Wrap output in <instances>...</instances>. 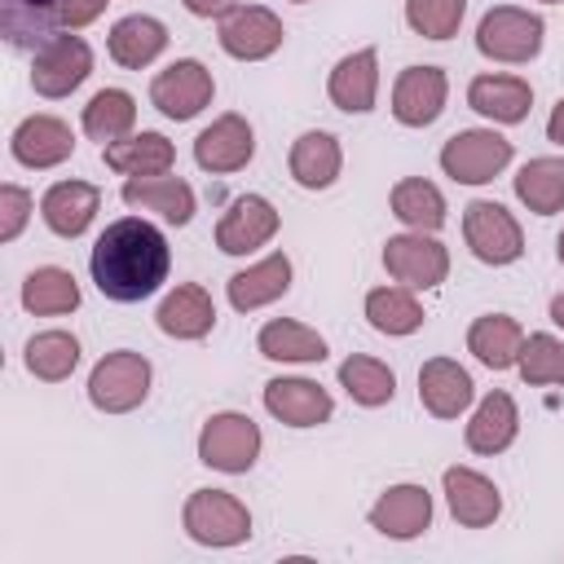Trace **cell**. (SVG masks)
Segmentation results:
<instances>
[{"mask_svg":"<svg viewBox=\"0 0 564 564\" xmlns=\"http://www.w3.org/2000/svg\"><path fill=\"white\" fill-rule=\"evenodd\" d=\"M88 269H93V282L106 300L137 304L167 282L172 247H167L159 225H150L141 216H123V220H110L101 229V238L93 242Z\"/></svg>","mask_w":564,"mask_h":564,"instance_id":"obj_1","label":"cell"},{"mask_svg":"<svg viewBox=\"0 0 564 564\" xmlns=\"http://www.w3.org/2000/svg\"><path fill=\"white\" fill-rule=\"evenodd\" d=\"M542 40H546V22L520 4H494L480 26H476V48L480 57L489 62H502V66H524L542 53Z\"/></svg>","mask_w":564,"mask_h":564,"instance_id":"obj_2","label":"cell"},{"mask_svg":"<svg viewBox=\"0 0 564 564\" xmlns=\"http://www.w3.org/2000/svg\"><path fill=\"white\" fill-rule=\"evenodd\" d=\"M181 524L198 546H238L251 538V511L229 489H194L181 507Z\"/></svg>","mask_w":564,"mask_h":564,"instance_id":"obj_3","label":"cell"},{"mask_svg":"<svg viewBox=\"0 0 564 564\" xmlns=\"http://www.w3.org/2000/svg\"><path fill=\"white\" fill-rule=\"evenodd\" d=\"M260 445H264V436H260L251 414L220 410L198 432V463L212 467V471H225V476H242V471L256 467Z\"/></svg>","mask_w":564,"mask_h":564,"instance_id":"obj_4","label":"cell"},{"mask_svg":"<svg viewBox=\"0 0 564 564\" xmlns=\"http://www.w3.org/2000/svg\"><path fill=\"white\" fill-rule=\"evenodd\" d=\"M150 361L132 348H115L106 352L93 375H88V401L101 410V414H128L137 410L145 397H150Z\"/></svg>","mask_w":564,"mask_h":564,"instance_id":"obj_5","label":"cell"},{"mask_svg":"<svg viewBox=\"0 0 564 564\" xmlns=\"http://www.w3.org/2000/svg\"><path fill=\"white\" fill-rule=\"evenodd\" d=\"M463 238H467L471 256L480 264H494V269L498 264H516L524 256V229H520V220L502 203H494V198H471L463 207Z\"/></svg>","mask_w":564,"mask_h":564,"instance_id":"obj_6","label":"cell"},{"mask_svg":"<svg viewBox=\"0 0 564 564\" xmlns=\"http://www.w3.org/2000/svg\"><path fill=\"white\" fill-rule=\"evenodd\" d=\"M93 75V48L84 35L66 31V35H48L35 57H31V88L48 101L57 97H70L84 79Z\"/></svg>","mask_w":564,"mask_h":564,"instance_id":"obj_7","label":"cell"},{"mask_svg":"<svg viewBox=\"0 0 564 564\" xmlns=\"http://www.w3.org/2000/svg\"><path fill=\"white\" fill-rule=\"evenodd\" d=\"M511 163V141L494 128H463L441 145V172L458 185H485Z\"/></svg>","mask_w":564,"mask_h":564,"instance_id":"obj_8","label":"cell"},{"mask_svg":"<svg viewBox=\"0 0 564 564\" xmlns=\"http://www.w3.org/2000/svg\"><path fill=\"white\" fill-rule=\"evenodd\" d=\"M212 97H216V79L198 57H176L172 66H163L150 79V106L176 123L203 115L212 106Z\"/></svg>","mask_w":564,"mask_h":564,"instance_id":"obj_9","label":"cell"},{"mask_svg":"<svg viewBox=\"0 0 564 564\" xmlns=\"http://www.w3.org/2000/svg\"><path fill=\"white\" fill-rule=\"evenodd\" d=\"M383 269L392 282H401L410 291H432L449 278V251L432 234L410 229V234H397L383 242Z\"/></svg>","mask_w":564,"mask_h":564,"instance_id":"obj_10","label":"cell"},{"mask_svg":"<svg viewBox=\"0 0 564 564\" xmlns=\"http://www.w3.org/2000/svg\"><path fill=\"white\" fill-rule=\"evenodd\" d=\"M220 48L238 62H264L282 48L286 40V26L273 9L264 4H234L225 18H220V31H216Z\"/></svg>","mask_w":564,"mask_h":564,"instance_id":"obj_11","label":"cell"},{"mask_svg":"<svg viewBox=\"0 0 564 564\" xmlns=\"http://www.w3.org/2000/svg\"><path fill=\"white\" fill-rule=\"evenodd\" d=\"M278 225H282V216L264 194H238L225 207V216L216 220V247L225 256H251L264 242H273Z\"/></svg>","mask_w":564,"mask_h":564,"instance_id":"obj_12","label":"cell"},{"mask_svg":"<svg viewBox=\"0 0 564 564\" xmlns=\"http://www.w3.org/2000/svg\"><path fill=\"white\" fill-rule=\"evenodd\" d=\"M256 154V132L242 115H216L198 137H194V163L212 176H225V172H238L247 167Z\"/></svg>","mask_w":564,"mask_h":564,"instance_id":"obj_13","label":"cell"},{"mask_svg":"<svg viewBox=\"0 0 564 564\" xmlns=\"http://www.w3.org/2000/svg\"><path fill=\"white\" fill-rule=\"evenodd\" d=\"M449 97V79L441 66H405L392 84V115L405 128H427L441 119Z\"/></svg>","mask_w":564,"mask_h":564,"instance_id":"obj_14","label":"cell"},{"mask_svg":"<svg viewBox=\"0 0 564 564\" xmlns=\"http://www.w3.org/2000/svg\"><path fill=\"white\" fill-rule=\"evenodd\" d=\"M9 150H13V159H18L22 167L44 172V167H57V163H66V159L75 154V132H70V123L57 119V115H26V119L13 128Z\"/></svg>","mask_w":564,"mask_h":564,"instance_id":"obj_15","label":"cell"},{"mask_svg":"<svg viewBox=\"0 0 564 564\" xmlns=\"http://www.w3.org/2000/svg\"><path fill=\"white\" fill-rule=\"evenodd\" d=\"M445 485V502H449V516L463 524V529H489L498 516H502V494L489 476H480L476 467H445L441 476Z\"/></svg>","mask_w":564,"mask_h":564,"instance_id":"obj_16","label":"cell"},{"mask_svg":"<svg viewBox=\"0 0 564 564\" xmlns=\"http://www.w3.org/2000/svg\"><path fill=\"white\" fill-rule=\"evenodd\" d=\"M427 524H432V494L423 485H392L370 507V529L392 542H410Z\"/></svg>","mask_w":564,"mask_h":564,"instance_id":"obj_17","label":"cell"},{"mask_svg":"<svg viewBox=\"0 0 564 564\" xmlns=\"http://www.w3.org/2000/svg\"><path fill=\"white\" fill-rule=\"evenodd\" d=\"M326 97L344 115L375 110V97H379V53L375 48H357V53L339 57L330 66V75H326Z\"/></svg>","mask_w":564,"mask_h":564,"instance_id":"obj_18","label":"cell"},{"mask_svg":"<svg viewBox=\"0 0 564 564\" xmlns=\"http://www.w3.org/2000/svg\"><path fill=\"white\" fill-rule=\"evenodd\" d=\"M264 410L286 427H317L335 414V401L313 379H269L264 383Z\"/></svg>","mask_w":564,"mask_h":564,"instance_id":"obj_19","label":"cell"},{"mask_svg":"<svg viewBox=\"0 0 564 564\" xmlns=\"http://www.w3.org/2000/svg\"><path fill=\"white\" fill-rule=\"evenodd\" d=\"M467 106L476 115H485L489 123H524L533 110V88L520 75L489 70V75H476L467 84Z\"/></svg>","mask_w":564,"mask_h":564,"instance_id":"obj_20","label":"cell"},{"mask_svg":"<svg viewBox=\"0 0 564 564\" xmlns=\"http://www.w3.org/2000/svg\"><path fill=\"white\" fill-rule=\"evenodd\" d=\"M97 212H101V189L93 181H75V176L48 185L40 198V216L57 238H79Z\"/></svg>","mask_w":564,"mask_h":564,"instance_id":"obj_21","label":"cell"},{"mask_svg":"<svg viewBox=\"0 0 564 564\" xmlns=\"http://www.w3.org/2000/svg\"><path fill=\"white\" fill-rule=\"evenodd\" d=\"M476 397L471 375L454 357H432L419 366V401L432 419H458Z\"/></svg>","mask_w":564,"mask_h":564,"instance_id":"obj_22","label":"cell"},{"mask_svg":"<svg viewBox=\"0 0 564 564\" xmlns=\"http://www.w3.org/2000/svg\"><path fill=\"white\" fill-rule=\"evenodd\" d=\"M123 203L163 216L167 225H189L194 220V189L189 181L172 176V172H154V176H128L123 181Z\"/></svg>","mask_w":564,"mask_h":564,"instance_id":"obj_23","label":"cell"},{"mask_svg":"<svg viewBox=\"0 0 564 564\" xmlns=\"http://www.w3.org/2000/svg\"><path fill=\"white\" fill-rule=\"evenodd\" d=\"M154 326L167 339H203L216 326V304L207 295V286L198 282H181L163 295V304L154 308Z\"/></svg>","mask_w":564,"mask_h":564,"instance_id":"obj_24","label":"cell"},{"mask_svg":"<svg viewBox=\"0 0 564 564\" xmlns=\"http://www.w3.org/2000/svg\"><path fill=\"white\" fill-rule=\"evenodd\" d=\"M286 291H291V256L286 251H273V256L256 260L251 269H242L225 282V295L238 313H256V308L282 300Z\"/></svg>","mask_w":564,"mask_h":564,"instance_id":"obj_25","label":"cell"},{"mask_svg":"<svg viewBox=\"0 0 564 564\" xmlns=\"http://www.w3.org/2000/svg\"><path fill=\"white\" fill-rule=\"evenodd\" d=\"M516 432H520V410H516V401H511V392H502V388H494V392H485L480 397V405L471 410V419H467V449L471 454H502L511 441H516Z\"/></svg>","mask_w":564,"mask_h":564,"instance_id":"obj_26","label":"cell"},{"mask_svg":"<svg viewBox=\"0 0 564 564\" xmlns=\"http://www.w3.org/2000/svg\"><path fill=\"white\" fill-rule=\"evenodd\" d=\"M286 167H291V181L300 189H326V185H335V176L344 167V150H339V141L330 132L313 128V132H300L291 141Z\"/></svg>","mask_w":564,"mask_h":564,"instance_id":"obj_27","label":"cell"},{"mask_svg":"<svg viewBox=\"0 0 564 564\" xmlns=\"http://www.w3.org/2000/svg\"><path fill=\"white\" fill-rule=\"evenodd\" d=\"M106 48L123 70H141L167 48V26L159 18H150V13H128V18H119L110 26Z\"/></svg>","mask_w":564,"mask_h":564,"instance_id":"obj_28","label":"cell"},{"mask_svg":"<svg viewBox=\"0 0 564 564\" xmlns=\"http://www.w3.org/2000/svg\"><path fill=\"white\" fill-rule=\"evenodd\" d=\"M101 159L119 176H154L176 163V145L163 132H128V137L101 145Z\"/></svg>","mask_w":564,"mask_h":564,"instance_id":"obj_29","label":"cell"},{"mask_svg":"<svg viewBox=\"0 0 564 564\" xmlns=\"http://www.w3.org/2000/svg\"><path fill=\"white\" fill-rule=\"evenodd\" d=\"M520 348H524V330L507 313H485L467 330V352L489 370H511L520 361Z\"/></svg>","mask_w":564,"mask_h":564,"instance_id":"obj_30","label":"cell"},{"mask_svg":"<svg viewBox=\"0 0 564 564\" xmlns=\"http://www.w3.org/2000/svg\"><path fill=\"white\" fill-rule=\"evenodd\" d=\"M256 348H260V357H269V361H295V366L326 361V339H322L313 326L295 322V317H273V322H264L260 335H256Z\"/></svg>","mask_w":564,"mask_h":564,"instance_id":"obj_31","label":"cell"},{"mask_svg":"<svg viewBox=\"0 0 564 564\" xmlns=\"http://www.w3.org/2000/svg\"><path fill=\"white\" fill-rule=\"evenodd\" d=\"M516 198L533 216H555L564 212V159L560 154H538L516 172Z\"/></svg>","mask_w":564,"mask_h":564,"instance_id":"obj_32","label":"cell"},{"mask_svg":"<svg viewBox=\"0 0 564 564\" xmlns=\"http://www.w3.org/2000/svg\"><path fill=\"white\" fill-rule=\"evenodd\" d=\"M388 203H392V216H397L405 229L436 234V229L445 225V194H441L432 181H423V176L397 181L392 194H388Z\"/></svg>","mask_w":564,"mask_h":564,"instance_id":"obj_33","label":"cell"},{"mask_svg":"<svg viewBox=\"0 0 564 564\" xmlns=\"http://www.w3.org/2000/svg\"><path fill=\"white\" fill-rule=\"evenodd\" d=\"M22 308L35 313V317L75 313L79 308V282H75V273L70 269H57V264L31 269L26 282H22Z\"/></svg>","mask_w":564,"mask_h":564,"instance_id":"obj_34","label":"cell"},{"mask_svg":"<svg viewBox=\"0 0 564 564\" xmlns=\"http://www.w3.org/2000/svg\"><path fill=\"white\" fill-rule=\"evenodd\" d=\"M339 388H344L357 405L375 410V405H388V401L397 397V375H392L388 361L366 357V352H352V357L339 361Z\"/></svg>","mask_w":564,"mask_h":564,"instance_id":"obj_35","label":"cell"},{"mask_svg":"<svg viewBox=\"0 0 564 564\" xmlns=\"http://www.w3.org/2000/svg\"><path fill=\"white\" fill-rule=\"evenodd\" d=\"M79 123H84V132L93 141L110 145V141H119V137L132 132V123H137V97L123 93V88H101V93L88 97Z\"/></svg>","mask_w":564,"mask_h":564,"instance_id":"obj_36","label":"cell"},{"mask_svg":"<svg viewBox=\"0 0 564 564\" xmlns=\"http://www.w3.org/2000/svg\"><path fill=\"white\" fill-rule=\"evenodd\" d=\"M366 322L379 335H414L423 326V304L410 286H375L366 295Z\"/></svg>","mask_w":564,"mask_h":564,"instance_id":"obj_37","label":"cell"},{"mask_svg":"<svg viewBox=\"0 0 564 564\" xmlns=\"http://www.w3.org/2000/svg\"><path fill=\"white\" fill-rule=\"evenodd\" d=\"M26 370L44 383H62L70 379V370L79 366V339L70 330H40L26 339V352H22Z\"/></svg>","mask_w":564,"mask_h":564,"instance_id":"obj_38","label":"cell"},{"mask_svg":"<svg viewBox=\"0 0 564 564\" xmlns=\"http://www.w3.org/2000/svg\"><path fill=\"white\" fill-rule=\"evenodd\" d=\"M48 18H57V0H0V31L13 48L44 44Z\"/></svg>","mask_w":564,"mask_h":564,"instance_id":"obj_39","label":"cell"},{"mask_svg":"<svg viewBox=\"0 0 564 564\" xmlns=\"http://www.w3.org/2000/svg\"><path fill=\"white\" fill-rule=\"evenodd\" d=\"M520 379L533 383V388H551L560 383L564 388V339L538 330V335H524V348H520V361H516Z\"/></svg>","mask_w":564,"mask_h":564,"instance_id":"obj_40","label":"cell"},{"mask_svg":"<svg viewBox=\"0 0 564 564\" xmlns=\"http://www.w3.org/2000/svg\"><path fill=\"white\" fill-rule=\"evenodd\" d=\"M467 13V0H405V22L423 40H449L458 35Z\"/></svg>","mask_w":564,"mask_h":564,"instance_id":"obj_41","label":"cell"},{"mask_svg":"<svg viewBox=\"0 0 564 564\" xmlns=\"http://www.w3.org/2000/svg\"><path fill=\"white\" fill-rule=\"evenodd\" d=\"M31 194L22 189V185H0V242H13L18 234H22V225H26V216H31Z\"/></svg>","mask_w":564,"mask_h":564,"instance_id":"obj_42","label":"cell"},{"mask_svg":"<svg viewBox=\"0 0 564 564\" xmlns=\"http://www.w3.org/2000/svg\"><path fill=\"white\" fill-rule=\"evenodd\" d=\"M106 4H110V0H57V22H62L66 31H79V26L97 22V18L106 13Z\"/></svg>","mask_w":564,"mask_h":564,"instance_id":"obj_43","label":"cell"},{"mask_svg":"<svg viewBox=\"0 0 564 564\" xmlns=\"http://www.w3.org/2000/svg\"><path fill=\"white\" fill-rule=\"evenodd\" d=\"M181 4H185L194 18H225L238 0H181Z\"/></svg>","mask_w":564,"mask_h":564,"instance_id":"obj_44","label":"cell"},{"mask_svg":"<svg viewBox=\"0 0 564 564\" xmlns=\"http://www.w3.org/2000/svg\"><path fill=\"white\" fill-rule=\"evenodd\" d=\"M546 141H555V145H564V97L551 106V119H546Z\"/></svg>","mask_w":564,"mask_h":564,"instance_id":"obj_45","label":"cell"},{"mask_svg":"<svg viewBox=\"0 0 564 564\" xmlns=\"http://www.w3.org/2000/svg\"><path fill=\"white\" fill-rule=\"evenodd\" d=\"M551 322L564 330V291H560V295H551Z\"/></svg>","mask_w":564,"mask_h":564,"instance_id":"obj_46","label":"cell"},{"mask_svg":"<svg viewBox=\"0 0 564 564\" xmlns=\"http://www.w3.org/2000/svg\"><path fill=\"white\" fill-rule=\"evenodd\" d=\"M555 260L564 264V229H560V238H555Z\"/></svg>","mask_w":564,"mask_h":564,"instance_id":"obj_47","label":"cell"},{"mask_svg":"<svg viewBox=\"0 0 564 564\" xmlns=\"http://www.w3.org/2000/svg\"><path fill=\"white\" fill-rule=\"evenodd\" d=\"M542 4H564V0H542Z\"/></svg>","mask_w":564,"mask_h":564,"instance_id":"obj_48","label":"cell"},{"mask_svg":"<svg viewBox=\"0 0 564 564\" xmlns=\"http://www.w3.org/2000/svg\"><path fill=\"white\" fill-rule=\"evenodd\" d=\"M291 4H308V0H291Z\"/></svg>","mask_w":564,"mask_h":564,"instance_id":"obj_49","label":"cell"}]
</instances>
